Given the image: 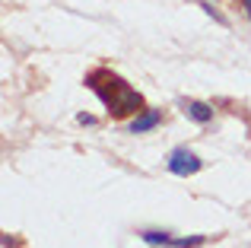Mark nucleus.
I'll return each mask as SVG.
<instances>
[{"label":"nucleus","mask_w":251,"mask_h":248,"mask_svg":"<svg viewBox=\"0 0 251 248\" xmlns=\"http://www.w3.org/2000/svg\"><path fill=\"white\" fill-rule=\"evenodd\" d=\"M201 166H203V162L197 159L191 149H184V147H178V149H172V153H169V172L172 175L188 178V175H197V172H201Z\"/></svg>","instance_id":"nucleus-2"},{"label":"nucleus","mask_w":251,"mask_h":248,"mask_svg":"<svg viewBox=\"0 0 251 248\" xmlns=\"http://www.w3.org/2000/svg\"><path fill=\"white\" fill-rule=\"evenodd\" d=\"M159 121H162L159 108H143L140 115H134V121L127 124V130H130V134H147V130H153Z\"/></svg>","instance_id":"nucleus-3"},{"label":"nucleus","mask_w":251,"mask_h":248,"mask_svg":"<svg viewBox=\"0 0 251 248\" xmlns=\"http://www.w3.org/2000/svg\"><path fill=\"white\" fill-rule=\"evenodd\" d=\"M245 13H248V16H251V0H245Z\"/></svg>","instance_id":"nucleus-8"},{"label":"nucleus","mask_w":251,"mask_h":248,"mask_svg":"<svg viewBox=\"0 0 251 248\" xmlns=\"http://www.w3.org/2000/svg\"><path fill=\"white\" fill-rule=\"evenodd\" d=\"M83 83L102 99V105L108 108L111 118H127V115L143 112V96L137 93V89H130L127 83L118 74H111V70L99 67V70H92V74H86Z\"/></svg>","instance_id":"nucleus-1"},{"label":"nucleus","mask_w":251,"mask_h":248,"mask_svg":"<svg viewBox=\"0 0 251 248\" xmlns=\"http://www.w3.org/2000/svg\"><path fill=\"white\" fill-rule=\"evenodd\" d=\"M207 242V236H191V239H172V245L175 248H197Z\"/></svg>","instance_id":"nucleus-6"},{"label":"nucleus","mask_w":251,"mask_h":248,"mask_svg":"<svg viewBox=\"0 0 251 248\" xmlns=\"http://www.w3.org/2000/svg\"><path fill=\"white\" fill-rule=\"evenodd\" d=\"M76 121H80V124H96V118H92V115H86V112L76 115Z\"/></svg>","instance_id":"nucleus-7"},{"label":"nucleus","mask_w":251,"mask_h":248,"mask_svg":"<svg viewBox=\"0 0 251 248\" xmlns=\"http://www.w3.org/2000/svg\"><path fill=\"white\" fill-rule=\"evenodd\" d=\"M181 108H184V115H188L191 121H197V124L213 121V105H207V102H194V99H188V102H181Z\"/></svg>","instance_id":"nucleus-4"},{"label":"nucleus","mask_w":251,"mask_h":248,"mask_svg":"<svg viewBox=\"0 0 251 248\" xmlns=\"http://www.w3.org/2000/svg\"><path fill=\"white\" fill-rule=\"evenodd\" d=\"M140 239L147 245H172V236L169 232H159V229H147V232H140Z\"/></svg>","instance_id":"nucleus-5"}]
</instances>
